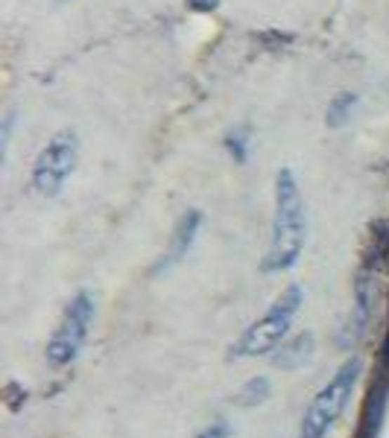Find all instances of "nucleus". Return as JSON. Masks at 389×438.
I'll list each match as a JSON object with an SVG mask.
<instances>
[{"instance_id":"obj_1","label":"nucleus","mask_w":389,"mask_h":438,"mask_svg":"<svg viewBox=\"0 0 389 438\" xmlns=\"http://www.w3.org/2000/svg\"><path fill=\"white\" fill-rule=\"evenodd\" d=\"M308 240V216L302 190H298L296 173L281 167L275 175V213H272V237L263 258V272H287L298 263Z\"/></svg>"},{"instance_id":"obj_2","label":"nucleus","mask_w":389,"mask_h":438,"mask_svg":"<svg viewBox=\"0 0 389 438\" xmlns=\"http://www.w3.org/2000/svg\"><path fill=\"white\" fill-rule=\"evenodd\" d=\"M305 304V292L298 284H290L281 296L270 304V310L258 321H252L243 331V336L232 345V357H261L275 351L281 342L287 339V331L293 319L298 316V310Z\"/></svg>"},{"instance_id":"obj_3","label":"nucleus","mask_w":389,"mask_h":438,"mask_svg":"<svg viewBox=\"0 0 389 438\" xmlns=\"http://www.w3.org/2000/svg\"><path fill=\"white\" fill-rule=\"evenodd\" d=\"M360 369H363V362L357 357H351V359H345L340 365V371L328 380V386L319 389V394H316L313 404L308 406V412L302 418V432H298V438H325L328 435V430L337 424V418L348 406L351 394H355Z\"/></svg>"},{"instance_id":"obj_4","label":"nucleus","mask_w":389,"mask_h":438,"mask_svg":"<svg viewBox=\"0 0 389 438\" xmlns=\"http://www.w3.org/2000/svg\"><path fill=\"white\" fill-rule=\"evenodd\" d=\"M79 158V138L74 129H59L47 140V146L39 152L32 164V187L41 196H59L67 185V178L77 170Z\"/></svg>"},{"instance_id":"obj_5","label":"nucleus","mask_w":389,"mask_h":438,"mask_svg":"<svg viewBox=\"0 0 389 438\" xmlns=\"http://www.w3.org/2000/svg\"><path fill=\"white\" fill-rule=\"evenodd\" d=\"M91 319H94V298L88 296V292H77L74 298H70V304L65 307V313L56 324V331H53L50 342H47V362L53 365V369H65V365H70L82 345L88 339V327H91Z\"/></svg>"},{"instance_id":"obj_6","label":"nucleus","mask_w":389,"mask_h":438,"mask_svg":"<svg viewBox=\"0 0 389 438\" xmlns=\"http://www.w3.org/2000/svg\"><path fill=\"white\" fill-rule=\"evenodd\" d=\"M199 225H202V213L199 211H187L179 216V223H176L173 228V237H170V243L161 254V260H158L152 266V275H161V272L173 269L176 263H182L187 258V251L193 246V240H197V234H199Z\"/></svg>"},{"instance_id":"obj_7","label":"nucleus","mask_w":389,"mask_h":438,"mask_svg":"<svg viewBox=\"0 0 389 438\" xmlns=\"http://www.w3.org/2000/svg\"><path fill=\"white\" fill-rule=\"evenodd\" d=\"M313 345H316V336L308 331V333H298L287 342H281L278 348L272 351L270 362L275 365V369L281 371H296V369H302V365L313 357Z\"/></svg>"},{"instance_id":"obj_8","label":"nucleus","mask_w":389,"mask_h":438,"mask_svg":"<svg viewBox=\"0 0 389 438\" xmlns=\"http://www.w3.org/2000/svg\"><path fill=\"white\" fill-rule=\"evenodd\" d=\"M272 394V383L270 377H252V380H246L243 386L237 389V394L232 397L237 406L243 409H252V406H261V404H267Z\"/></svg>"},{"instance_id":"obj_9","label":"nucleus","mask_w":389,"mask_h":438,"mask_svg":"<svg viewBox=\"0 0 389 438\" xmlns=\"http://www.w3.org/2000/svg\"><path fill=\"white\" fill-rule=\"evenodd\" d=\"M355 105H357V94H351V91H343V94H337V97L328 102L325 123L331 126V129H340V126L348 123L351 112H355Z\"/></svg>"},{"instance_id":"obj_10","label":"nucleus","mask_w":389,"mask_h":438,"mask_svg":"<svg viewBox=\"0 0 389 438\" xmlns=\"http://www.w3.org/2000/svg\"><path fill=\"white\" fill-rule=\"evenodd\" d=\"M225 146H228V152H232V158H235L237 164H243L246 155H249V129H246V126H240V129L228 132V135H225Z\"/></svg>"},{"instance_id":"obj_11","label":"nucleus","mask_w":389,"mask_h":438,"mask_svg":"<svg viewBox=\"0 0 389 438\" xmlns=\"http://www.w3.org/2000/svg\"><path fill=\"white\" fill-rule=\"evenodd\" d=\"M197 438H232V424L223 421V418H217V421H211Z\"/></svg>"},{"instance_id":"obj_12","label":"nucleus","mask_w":389,"mask_h":438,"mask_svg":"<svg viewBox=\"0 0 389 438\" xmlns=\"http://www.w3.org/2000/svg\"><path fill=\"white\" fill-rule=\"evenodd\" d=\"M185 6L190 12H214L220 6V0H185Z\"/></svg>"}]
</instances>
